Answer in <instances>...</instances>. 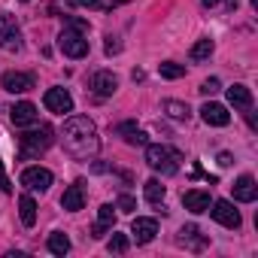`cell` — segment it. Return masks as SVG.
<instances>
[{
    "label": "cell",
    "instance_id": "22",
    "mask_svg": "<svg viewBox=\"0 0 258 258\" xmlns=\"http://www.w3.org/2000/svg\"><path fill=\"white\" fill-rule=\"evenodd\" d=\"M164 112H167L170 118H176V121H188V118H191V109H188V103H182V100H164Z\"/></svg>",
    "mask_w": 258,
    "mask_h": 258
},
{
    "label": "cell",
    "instance_id": "29",
    "mask_svg": "<svg viewBox=\"0 0 258 258\" xmlns=\"http://www.w3.org/2000/svg\"><path fill=\"white\" fill-rule=\"evenodd\" d=\"M115 207H118V210H121V213H134V210H137V201H134V198H131V195H121V198H118V204H115Z\"/></svg>",
    "mask_w": 258,
    "mask_h": 258
},
{
    "label": "cell",
    "instance_id": "28",
    "mask_svg": "<svg viewBox=\"0 0 258 258\" xmlns=\"http://www.w3.org/2000/svg\"><path fill=\"white\" fill-rule=\"evenodd\" d=\"M106 249H109V252H118V255L127 252V237H124V234H112L109 243H106Z\"/></svg>",
    "mask_w": 258,
    "mask_h": 258
},
{
    "label": "cell",
    "instance_id": "7",
    "mask_svg": "<svg viewBox=\"0 0 258 258\" xmlns=\"http://www.w3.org/2000/svg\"><path fill=\"white\" fill-rule=\"evenodd\" d=\"M22 185L31 191H46L52 185V170L46 167H25L22 170Z\"/></svg>",
    "mask_w": 258,
    "mask_h": 258
},
{
    "label": "cell",
    "instance_id": "2",
    "mask_svg": "<svg viewBox=\"0 0 258 258\" xmlns=\"http://www.w3.org/2000/svg\"><path fill=\"white\" fill-rule=\"evenodd\" d=\"M52 140H55L52 124H40V127H34V131H25V134L19 137V158H22V161L40 158V155L52 146Z\"/></svg>",
    "mask_w": 258,
    "mask_h": 258
},
{
    "label": "cell",
    "instance_id": "5",
    "mask_svg": "<svg viewBox=\"0 0 258 258\" xmlns=\"http://www.w3.org/2000/svg\"><path fill=\"white\" fill-rule=\"evenodd\" d=\"M0 49H7V52L22 49V31H19L16 16H0Z\"/></svg>",
    "mask_w": 258,
    "mask_h": 258
},
{
    "label": "cell",
    "instance_id": "1",
    "mask_svg": "<svg viewBox=\"0 0 258 258\" xmlns=\"http://www.w3.org/2000/svg\"><path fill=\"white\" fill-rule=\"evenodd\" d=\"M61 143L67 149L70 158L76 161H88L97 155L100 149V137H97V127L88 115H70L64 121V131H61Z\"/></svg>",
    "mask_w": 258,
    "mask_h": 258
},
{
    "label": "cell",
    "instance_id": "3",
    "mask_svg": "<svg viewBox=\"0 0 258 258\" xmlns=\"http://www.w3.org/2000/svg\"><path fill=\"white\" fill-rule=\"evenodd\" d=\"M179 161H182V155H179L173 146H164V143L146 146V164H149L155 173H161V176H173V173L179 170Z\"/></svg>",
    "mask_w": 258,
    "mask_h": 258
},
{
    "label": "cell",
    "instance_id": "35",
    "mask_svg": "<svg viewBox=\"0 0 258 258\" xmlns=\"http://www.w3.org/2000/svg\"><path fill=\"white\" fill-rule=\"evenodd\" d=\"M231 161H234L231 152H222V155H219V164H222V167H231Z\"/></svg>",
    "mask_w": 258,
    "mask_h": 258
},
{
    "label": "cell",
    "instance_id": "18",
    "mask_svg": "<svg viewBox=\"0 0 258 258\" xmlns=\"http://www.w3.org/2000/svg\"><path fill=\"white\" fill-rule=\"evenodd\" d=\"M112 225H115V207L112 204H103L100 213H97V225L91 228V237H103Z\"/></svg>",
    "mask_w": 258,
    "mask_h": 258
},
{
    "label": "cell",
    "instance_id": "24",
    "mask_svg": "<svg viewBox=\"0 0 258 258\" xmlns=\"http://www.w3.org/2000/svg\"><path fill=\"white\" fill-rule=\"evenodd\" d=\"M213 49H216V43L204 37V40H198V43L191 46V52H188V58H191V61H207V58L213 55Z\"/></svg>",
    "mask_w": 258,
    "mask_h": 258
},
{
    "label": "cell",
    "instance_id": "10",
    "mask_svg": "<svg viewBox=\"0 0 258 258\" xmlns=\"http://www.w3.org/2000/svg\"><path fill=\"white\" fill-rule=\"evenodd\" d=\"M37 106L31 103V100H22V103H16L13 109H10V121L16 124V127H31V124H37Z\"/></svg>",
    "mask_w": 258,
    "mask_h": 258
},
{
    "label": "cell",
    "instance_id": "25",
    "mask_svg": "<svg viewBox=\"0 0 258 258\" xmlns=\"http://www.w3.org/2000/svg\"><path fill=\"white\" fill-rule=\"evenodd\" d=\"M164 191H167V188H164L158 179H149V182L143 185V195H146V201H149V204H155V207L164 201Z\"/></svg>",
    "mask_w": 258,
    "mask_h": 258
},
{
    "label": "cell",
    "instance_id": "9",
    "mask_svg": "<svg viewBox=\"0 0 258 258\" xmlns=\"http://www.w3.org/2000/svg\"><path fill=\"white\" fill-rule=\"evenodd\" d=\"M0 85H4L10 94H25V91H31V88H34V76H31V73H19V70H10V73H4Z\"/></svg>",
    "mask_w": 258,
    "mask_h": 258
},
{
    "label": "cell",
    "instance_id": "26",
    "mask_svg": "<svg viewBox=\"0 0 258 258\" xmlns=\"http://www.w3.org/2000/svg\"><path fill=\"white\" fill-rule=\"evenodd\" d=\"M158 73L164 79H182L185 76V67L182 64H173V61H164V64H158Z\"/></svg>",
    "mask_w": 258,
    "mask_h": 258
},
{
    "label": "cell",
    "instance_id": "15",
    "mask_svg": "<svg viewBox=\"0 0 258 258\" xmlns=\"http://www.w3.org/2000/svg\"><path fill=\"white\" fill-rule=\"evenodd\" d=\"M182 204H185V210H188V213H207L213 201H210V191L191 188V191H185V195H182Z\"/></svg>",
    "mask_w": 258,
    "mask_h": 258
},
{
    "label": "cell",
    "instance_id": "17",
    "mask_svg": "<svg viewBox=\"0 0 258 258\" xmlns=\"http://www.w3.org/2000/svg\"><path fill=\"white\" fill-rule=\"evenodd\" d=\"M176 240H179V246H185V249H195V252L207 246V237L201 234V228H198V225H185V228L179 231V237H176Z\"/></svg>",
    "mask_w": 258,
    "mask_h": 258
},
{
    "label": "cell",
    "instance_id": "34",
    "mask_svg": "<svg viewBox=\"0 0 258 258\" xmlns=\"http://www.w3.org/2000/svg\"><path fill=\"white\" fill-rule=\"evenodd\" d=\"M70 28H73V31H82V34L88 31V25H85V22H79V19H70Z\"/></svg>",
    "mask_w": 258,
    "mask_h": 258
},
{
    "label": "cell",
    "instance_id": "19",
    "mask_svg": "<svg viewBox=\"0 0 258 258\" xmlns=\"http://www.w3.org/2000/svg\"><path fill=\"white\" fill-rule=\"evenodd\" d=\"M228 103H231V106H237V109H249V106H252V91H249L246 85H240V82H237V85H231V88H228Z\"/></svg>",
    "mask_w": 258,
    "mask_h": 258
},
{
    "label": "cell",
    "instance_id": "16",
    "mask_svg": "<svg viewBox=\"0 0 258 258\" xmlns=\"http://www.w3.org/2000/svg\"><path fill=\"white\" fill-rule=\"evenodd\" d=\"M258 198V185H255V179L252 176H240L237 182H234V201H240V204H252Z\"/></svg>",
    "mask_w": 258,
    "mask_h": 258
},
{
    "label": "cell",
    "instance_id": "8",
    "mask_svg": "<svg viewBox=\"0 0 258 258\" xmlns=\"http://www.w3.org/2000/svg\"><path fill=\"white\" fill-rule=\"evenodd\" d=\"M210 207H213V210H207V213H213V219H216L219 225H225V228H240V213L234 210L231 201H213Z\"/></svg>",
    "mask_w": 258,
    "mask_h": 258
},
{
    "label": "cell",
    "instance_id": "6",
    "mask_svg": "<svg viewBox=\"0 0 258 258\" xmlns=\"http://www.w3.org/2000/svg\"><path fill=\"white\" fill-rule=\"evenodd\" d=\"M43 103H46V109L55 112V115H67V112H73V97H70L67 88H49L46 97H43Z\"/></svg>",
    "mask_w": 258,
    "mask_h": 258
},
{
    "label": "cell",
    "instance_id": "27",
    "mask_svg": "<svg viewBox=\"0 0 258 258\" xmlns=\"http://www.w3.org/2000/svg\"><path fill=\"white\" fill-rule=\"evenodd\" d=\"M201 4L207 10H213V13H231V10H237V0H201Z\"/></svg>",
    "mask_w": 258,
    "mask_h": 258
},
{
    "label": "cell",
    "instance_id": "31",
    "mask_svg": "<svg viewBox=\"0 0 258 258\" xmlns=\"http://www.w3.org/2000/svg\"><path fill=\"white\" fill-rule=\"evenodd\" d=\"M0 191H13V182H10V176H7V170H4V161H0Z\"/></svg>",
    "mask_w": 258,
    "mask_h": 258
},
{
    "label": "cell",
    "instance_id": "20",
    "mask_svg": "<svg viewBox=\"0 0 258 258\" xmlns=\"http://www.w3.org/2000/svg\"><path fill=\"white\" fill-rule=\"evenodd\" d=\"M19 216H22V225L25 228H34L37 225V204L31 195H22L19 198Z\"/></svg>",
    "mask_w": 258,
    "mask_h": 258
},
{
    "label": "cell",
    "instance_id": "33",
    "mask_svg": "<svg viewBox=\"0 0 258 258\" xmlns=\"http://www.w3.org/2000/svg\"><path fill=\"white\" fill-rule=\"evenodd\" d=\"M76 7H88V10H97L100 7V0H73Z\"/></svg>",
    "mask_w": 258,
    "mask_h": 258
},
{
    "label": "cell",
    "instance_id": "21",
    "mask_svg": "<svg viewBox=\"0 0 258 258\" xmlns=\"http://www.w3.org/2000/svg\"><path fill=\"white\" fill-rule=\"evenodd\" d=\"M118 134L131 143V146H146V134L140 131V127L134 124V121H124V124H118Z\"/></svg>",
    "mask_w": 258,
    "mask_h": 258
},
{
    "label": "cell",
    "instance_id": "23",
    "mask_svg": "<svg viewBox=\"0 0 258 258\" xmlns=\"http://www.w3.org/2000/svg\"><path fill=\"white\" fill-rule=\"evenodd\" d=\"M46 246H49V252H52V255H67V252H70V237H67V234H61V231H55V234H49Z\"/></svg>",
    "mask_w": 258,
    "mask_h": 258
},
{
    "label": "cell",
    "instance_id": "12",
    "mask_svg": "<svg viewBox=\"0 0 258 258\" xmlns=\"http://www.w3.org/2000/svg\"><path fill=\"white\" fill-rule=\"evenodd\" d=\"M61 207H64L67 213H76V210L85 207V182H82V179H76V182L61 195Z\"/></svg>",
    "mask_w": 258,
    "mask_h": 258
},
{
    "label": "cell",
    "instance_id": "30",
    "mask_svg": "<svg viewBox=\"0 0 258 258\" xmlns=\"http://www.w3.org/2000/svg\"><path fill=\"white\" fill-rule=\"evenodd\" d=\"M222 85H219V79L216 76H210V79H204V85H201V94H216Z\"/></svg>",
    "mask_w": 258,
    "mask_h": 258
},
{
    "label": "cell",
    "instance_id": "13",
    "mask_svg": "<svg viewBox=\"0 0 258 258\" xmlns=\"http://www.w3.org/2000/svg\"><path fill=\"white\" fill-rule=\"evenodd\" d=\"M201 118H204L207 124H213V127H225V124L231 121V112H228V106H222V103H204V106H201Z\"/></svg>",
    "mask_w": 258,
    "mask_h": 258
},
{
    "label": "cell",
    "instance_id": "32",
    "mask_svg": "<svg viewBox=\"0 0 258 258\" xmlns=\"http://www.w3.org/2000/svg\"><path fill=\"white\" fill-rule=\"evenodd\" d=\"M103 49H106V55H115V52L121 49V43H118V37H106V46H103Z\"/></svg>",
    "mask_w": 258,
    "mask_h": 258
},
{
    "label": "cell",
    "instance_id": "11",
    "mask_svg": "<svg viewBox=\"0 0 258 258\" xmlns=\"http://www.w3.org/2000/svg\"><path fill=\"white\" fill-rule=\"evenodd\" d=\"M115 88H118V76H115V73L97 70V73L91 76V91H94L97 97H109V94H115Z\"/></svg>",
    "mask_w": 258,
    "mask_h": 258
},
{
    "label": "cell",
    "instance_id": "4",
    "mask_svg": "<svg viewBox=\"0 0 258 258\" xmlns=\"http://www.w3.org/2000/svg\"><path fill=\"white\" fill-rule=\"evenodd\" d=\"M58 49H61L67 58L79 61V58H85V55H88V40H85V34H82V31L64 28V31H61V37H58Z\"/></svg>",
    "mask_w": 258,
    "mask_h": 258
},
{
    "label": "cell",
    "instance_id": "14",
    "mask_svg": "<svg viewBox=\"0 0 258 258\" xmlns=\"http://www.w3.org/2000/svg\"><path fill=\"white\" fill-rule=\"evenodd\" d=\"M131 234H134V240L143 246V243H152L155 240V234H158V222L155 219H134V225H131Z\"/></svg>",
    "mask_w": 258,
    "mask_h": 258
}]
</instances>
